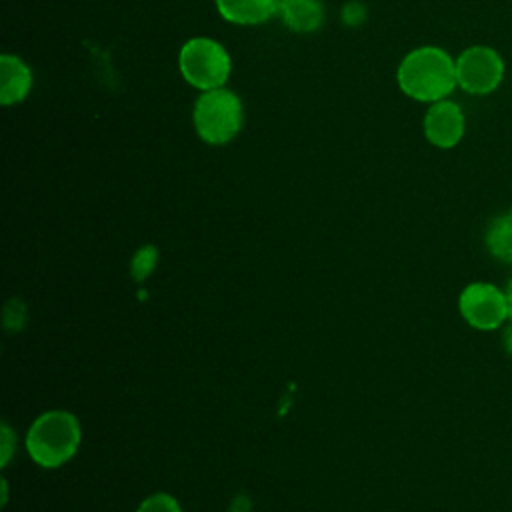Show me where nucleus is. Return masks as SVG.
Returning a JSON list of instances; mask_svg holds the SVG:
<instances>
[{
	"mask_svg": "<svg viewBox=\"0 0 512 512\" xmlns=\"http://www.w3.org/2000/svg\"><path fill=\"white\" fill-rule=\"evenodd\" d=\"M136 512H182L178 500L166 492H154L140 502Z\"/></svg>",
	"mask_w": 512,
	"mask_h": 512,
	"instance_id": "obj_12",
	"label": "nucleus"
},
{
	"mask_svg": "<svg viewBox=\"0 0 512 512\" xmlns=\"http://www.w3.org/2000/svg\"><path fill=\"white\" fill-rule=\"evenodd\" d=\"M484 244L496 260L512 264V206L488 224Z\"/></svg>",
	"mask_w": 512,
	"mask_h": 512,
	"instance_id": "obj_11",
	"label": "nucleus"
},
{
	"mask_svg": "<svg viewBox=\"0 0 512 512\" xmlns=\"http://www.w3.org/2000/svg\"><path fill=\"white\" fill-rule=\"evenodd\" d=\"M158 250L154 246H142L132 258V276L136 280H144L156 266Z\"/></svg>",
	"mask_w": 512,
	"mask_h": 512,
	"instance_id": "obj_13",
	"label": "nucleus"
},
{
	"mask_svg": "<svg viewBox=\"0 0 512 512\" xmlns=\"http://www.w3.org/2000/svg\"><path fill=\"white\" fill-rule=\"evenodd\" d=\"M504 294H506V304H508V314H510V320H512V278L508 280L506 288H504Z\"/></svg>",
	"mask_w": 512,
	"mask_h": 512,
	"instance_id": "obj_16",
	"label": "nucleus"
},
{
	"mask_svg": "<svg viewBox=\"0 0 512 512\" xmlns=\"http://www.w3.org/2000/svg\"><path fill=\"white\" fill-rule=\"evenodd\" d=\"M192 122L196 134L206 144H228L242 128V102L232 90L224 86L200 92L192 108Z\"/></svg>",
	"mask_w": 512,
	"mask_h": 512,
	"instance_id": "obj_3",
	"label": "nucleus"
},
{
	"mask_svg": "<svg viewBox=\"0 0 512 512\" xmlns=\"http://www.w3.org/2000/svg\"><path fill=\"white\" fill-rule=\"evenodd\" d=\"M220 16L232 24L254 26L270 20L282 0H214Z\"/></svg>",
	"mask_w": 512,
	"mask_h": 512,
	"instance_id": "obj_9",
	"label": "nucleus"
},
{
	"mask_svg": "<svg viewBox=\"0 0 512 512\" xmlns=\"http://www.w3.org/2000/svg\"><path fill=\"white\" fill-rule=\"evenodd\" d=\"M458 310L464 322L480 332H492L510 320L506 294L490 282H470L458 296Z\"/></svg>",
	"mask_w": 512,
	"mask_h": 512,
	"instance_id": "obj_6",
	"label": "nucleus"
},
{
	"mask_svg": "<svg viewBox=\"0 0 512 512\" xmlns=\"http://www.w3.org/2000/svg\"><path fill=\"white\" fill-rule=\"evenodd\" d=\"M502 348L512 356V324H508L502 332Z\"/></svg>",
	"mask_w": 512,
	"mask_h": 512,
	"instance_id": "obj_15",
	"label": "nucleus"
},
{
	"mask_svg": "<svg viewBox=\"0 0 512 512\" xmlns=\"http://www.w3.org/2000/svg\"><path fill=\"white\" fill-rule=\"evenodd\" d=\"M32 88V72L28 64L14 56H0V102L4 106H12L22 102Z\"/></svg>",
	"mask_w": 512,
	"mask_h": 512,
	"instance_id": "obj_8",
	"label": "nucleus"
},
{
	"mask_svg": "<svg viewBox=\"0 0 512 512\" xmlns=\"http://www.w3.org/2000/svg\"><path fill=\"white\" fill-rule=\"evenodd\" d=\"M422 128H424L426 140L432 146L442 150L454 148L464 136V128H466L464 112L454 100H448V98L438 100L430 104V108L426 110Z\"/></svg>",
	"mask_w": 512,
	"mask_h": 512,
	"instance_id": "obj_7",
	"label": "nucleus"
},
{
	"mask_svg": "<svg viewBox=\"0 0 512 512\" xmlns=\"http://www.w3.org/2000/svg\"><path fill=\"white\" fill-rule=\"evenodd\" d=\"M282 22L294 32H314L324 18L320 0H282L278 10Z\"/></svg>",
	"mask_w": 512,
	"mask_h": 512,
	"instance_id": "obj_10",
	"label": "nucleus"
},
{
	"mask_svg": "<svg viewBox=\"0 0 512 512\" xmlns=\"http://www.w3.org/2000/svg\"><path fill=\"white\" fill-rule=\"evenodd\" d=\"M80 440V422L72 412L48 410L28 428L26 450L38 466L58 468L76 454Z\"/></svg>",
	"mask_w": 512,
	"mask_h": 512,
	"instance_id": "obj_2",
	"label": "nucleus"
},
{
	"mask_svg": "<svg viewBox=\"0 0 512 512\" xmlns=\"http://www.w3.org/2000/svg\"><path fill=\"white\" fill-rule=\"evenodd\" d=\"M504 58L498 50L474 44L464 48L456 58V80L458 86L474 96L494 92L504 80Z\"/></svg>",
	"mask_w": 512,
	"mask_h": 512,
	"instance_id": "obj_5",
	"label": "nucleus"
},
{
	"mask_svg": "<svg viewBox=\"0 0 512 512\" xmlns=\"http://www.w3.org/2000/svg\"><path fill=\"white\" fill-rule=\"evenodd\" d=\"M178 68L190 86L206 92L226 84L232 72V60L218 40L194 36L182 44L178 52Z\"/></svg>",
	"mask_w": 512,
	"mask_h": 512,
	"instance_id": "obj_4",
	"label": "nucleus"
},
{
	"mask_svg": "<svg viewBox=\"0 0 512 512\" xmlns=\"http://www.w3.org/2000/svg\"><path fill=\"white\" fill-rule=\"evenodd\" d=\"M396 80L408 98L434 104L458 86L456 60L440 46H418L402 58Z\"/></svg>",
	"mask_w": 512,
	"mask_h": 512,
	"instance_id": "obj_1",
	"label": "nucleus"
},
{
	"mask_svg": "<svg viewBox=\"0 0 512 512\" xmlns=\"http://www.w3.org/2000/svg\"><path fill=\"white\" fill-rule=\"evenodd\" d=\"M12 452H14V432L10 430L8 424H2V458H0L2 466L8 464V460L12 458Z\"/></svg>",
	"mask_w": 512,
	"mask_h": 512,
	"instance_id": "obj_14",
	"label": "nucleus"
}]
</instances>
